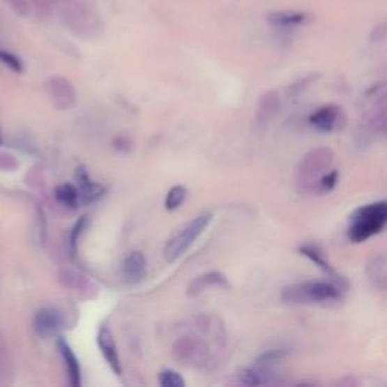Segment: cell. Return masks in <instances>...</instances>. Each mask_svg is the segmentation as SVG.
I'll return each mask as SVG.
<instances>
[{"label": "cell", "instance_id": "15", "mask_svg": "<svg viewBox=\"0 0 387 387\" xmlns=\"http://www.w3.org/2000/svg\"><path fill=\"white\" fill-rule=\"evenodd\" d=\"M58 349L62 356V360H64L70 386L79 387L82 384V371H80V363H79V358L75 354V351L67 344V340H64L62 337L58 339Z\"/></svg>", "mask_w": 387, "mask_h": 387}, {"label": "cell", "instance_id": "7", "mask_svg": "<svg viewBox=\"0 0 387 387\" xmlns=\"http://www.w3.org/2000/svg\"><path fill=\"white\" fill-rule=\"evenodd\" d=\"M206 357H208V348L195 337L179 339L173 347V358L182 366L204 362Z\"/></svg>", "mask_w": 387, "mask_h": 387}, {"label": "cell", "instance_id": "10", "mask_svg": "<svg viewBox=\"0 0 387 387\" xmlns=\"http://www.w3.org/2000/svg\"><path fill=\"white\" fill-rule=\"evenodd\" d=\"M121 274L124 282L130 286L139 284L146 278L147 262L141 251H132V253L128 255L121 266Z\"/></svg>", "mask_w": 387, "mask_h": 387}, {"label": "cell", "instance_id": "16", "mask_svg": "<svg viewBox=\"0 0 387 387\" xmlns=\"http://www.w3.org/2000/svg\"><path fill=\"white\" fill-rule=\"evenodd\" d=\"M215 286H229L226 275L218 271L206 273L200 277L194 278V280L189 283L188 289H186V295L189 296V298H195V296H199L203 292L208 291L209 287H215Z\"/></svg>", "mask_w": 387, "mask_h": 387}, {"label": "cell", "instance_id": "26", "mask_svg": "<svg viewBox=\"0 0 387 387\" xmlns=\"http://www.w3.org/2000/svg\"><path fill=\"white\" fill-rule=\"evenodd\" d=\"M59 280L64 286L73 287V289H84V287L88 284L86 277L73 271H64L59 275Z\"/></svg>", "mask_w": 387, "mask_h": 387}, {"label": "cell", "instance_id": "3", "mask_svg": "<svg viewBox=\"0 0 387 387\" xmlns=\"http://www.w3.org/2000/svg\"><path fill=\"white\" fill-rule=\"evenodd\" d=\"M345 289L335 282H304L287 286L282 292L286 304H318L342 298Z\"/></svg>", "mask_w": 387, "mask_h": 387}, {"label": "cell", "instance_id": "21", "mask_svg": "<svg viewBox=\"0 0 387 387\" xmlns=\"http://www.w3.org/2000/svg\"><path fill=\"white\" fill-rule=\"evenodd\" d=\"M337 183H339V171L331 169L327 174H324L317 183H314L312 194H319V195L328 194L337 186Z\"/></svg>", "mask_w": 387, "mask_h": 387}, {"label": "cell", "instance_id": "8", "mask_svg": "<svg viewBox=\"0 0 387 387\" xmlns=\"http://www.w3.org/2000/svg\"><path fill=\"white\" fill-rule=\"evenodd\" d=\"M62 326H64L62 314L58 310L50 308L38 310L33 318V330L43 339L56 336Z\"/></svg>", "mask_w": 387, "mask_h": 387}, {"label": "cell", "instance_id": "22", "mask_svg": "<svg viewBox=\"0 0 387 387\" xmlns=\"http://www.w3.org/2000/svg\"><path fill=\"white\" fill-rule=\"evenodd\" d=\"M287 356H289V353H287L286 349H268L264 354H260L256 358V365L273 367L274 365L280 363Z\"/></svg>", "mask_w": 387, "mask_h": 387}, {"label": "cell", "instance_id": "20", "mask_svg": "<svg viewBox=\"0 0 387 387\" xmlns=\"http://www.w3.org/2000/svg\"><path fill=\"white\" fill-rule=\"evenodd\" d=\"M55 195L62 204L68 206V208H76L77 203H80L79 188H76L75 185H70V183L59 185L55 189Z\"/></svg>", "mask_w": 387, "mask_h": 387}, {"label": "cell", "instance_id": "2", "mask_svg": "<svg viewBox=\"0 0 387 387\" xmlns=\"http://www.w3.org/2000/svg\"><path fill=\"white\" fill-rule=\"evenodd\" d=\"M387 226V200L365 204L351 215L348 238L349 241L360 244L378 233H381Z\"/></svg>", "mask_w": 387, "mask_h": 387}, {"label": "cell", "instance_id": "19", "mask_svg": "<svg viewBox=\"0 0 387 387\" xmlns=\"http://www.w3.org/2000/svg\"><path fill=\"white\" fill-rule=\"evenodd\" d=\"M11 377H13V365H11L10 351H8V345L3 335L0 333V386L10 383Z\"/></svg>", "mask_w": 387, "mask_h": 387}, {"label": "cell", "instance_id": "25", "mask_svg": "<svg viewBox=\"0 0 387 387\" xmlns=\"http://www.w3.org/2000/svg\"><path fill=\"white\" fill-rule=\"evenodd\" d=\"M318 77H319L318 75H309V76H304L298 80H295L294 84L287 86V96L292 97V98L301 96L305 91V89H309L312 86L313 82H317Z\"/></svg>", "mask_w": 387, "mask_h": 387}, {"label": "cell", "instance_id": "27", "mask_svg": "<svg viewBox=\"0 0 387 387\" xmlns=\"http://www.w3.org/2000/svg\"><path fill=\"white\" fill-rule=\"evenodd\" d=\"M86 222H88V217H82L75 224L73 230H71V235H70V253H71V257H73V259L76 257L77 242H79L80 235H82L85 227H86Z\"/></svg>", "mask_w": 387, "mask_h": 387}, {"label": "cell", "instance_id": "9", "mask_svg": "<svg viewBox=\"0 0 387 387\" xmlns=\"http://www.w3.org/2000/svg\"><path fill=\"white\" fill-rule=\"evenodd\" d=\"M298 251L304 257H308L309 260H312L314 265H318L321 271L326 273L328 275V278H331V282H335L336 284H339L340 287H344V289L347 291L348 282L345 280V277H342L336 271V269L333 268V265L327 260L326 255H324V251L317 244H303V245H300Z\"/></svg>", "mask_w": 387, "mask_h": 387}, {"label": "cell", "instance_id": "1", "mask_svg": "<svg viewBox=\"0 0 387 387\" xmlns=\"http://www.w3.org/2000/svg\"><path fill=\"white\" fill-rule=\"evenodd\" d=\"M336 155L330 147H317L305 153L296 167L295 183L301 194H312L314 183L335 167Z\"/></svg>", "mask_w": 387, "mask_h": 387}, {"label": "cell", "instance_id": "31", "mask_svg": "<svg viewBox=\"0 0 387 387\" xmlns=\"http://www.w3.org/2000/svg\"><path fill=\"white\" fill-rule=\"evenodd\" d=\"M336 386H345V387L358 386V380L354 377H345V378H342V380H337Z\"/></svg>", "mask_w": 387, "mask_h": 387}, {"label": "cell", "instance_id": "4", "mask_svg": "<svg viewBox=\"0 0 387 387\" xmlns=\"http://www.w3.org/2000/svg\"><path fill=\"white\" fill-rule=\"evenodd\" d=\"M211 221L212 213L206 212L195 217L191 222L185 224L182 229H179V232L168 239L167 245L164 247V257L167 262L173 264L182 257L194 245V242L203 235V232L208 229Z\"/></svg>", "mask_w": 387, "mask_h": 387}, {"label": "cell", "instance_id": "13", "mask_svg": "<svg viewBox=\"0 0 387 387\" xmlns=\"http://www.w3.org/2000/svg\"><path fill=\"white\" fill-rule=\"evenodd\" d=\"M76 182L80 194V203L82 204L96 203L105 195V188L93 182L91 177L88 176V171L85 169V167H79L76 169Z\"/></svg>", "mask_w": 387, "mask_h": 387}, {"label": "cell", "instance_id": "11", "mask_svg": "<svg viewBox=\"0 0 387 387\" xmlns=\"http://www.w3.org/2000/svg\"><path fill=\"white\" fill-rule=\"evenodd\" d=\"M97 344H98V348H100L107 365L111 366V369L116 375H121L123 371H121L119 351H116L115 339H114V335H112V331L109 330V327L103 326L100 330H98Z\"/></svg>", "mask_w": 387, "mask_h": 387}, {"label": "cell", "instance_id": "32", "mask_svg": "<svg viewBox=\"0 0 387 387\" xmlns=\"http://www.w3.org/2000/svg\"><path fill=\"white\" fill-rule=\"evenodd\" d=\"M0 144H2V135H0Z\"/></svg>", "mask_w": 387, "mask_h": 387}, {"label": "cell", "instance_id": "30", "mask_svg": "<svg viewBox=\"0 0 387 387\" xmlns=\"http://www.w3.org/2000/svg\"><path fill=\"white\" fill-rule=\"evenodd\" d=\"M369 41L371 43L387 41V20L374 26L371 33H369Z\"/></svg>", "mask_w": 387, "mask_h": 387}, {"label": "cell", "instance_id": "17", "mask_svg": "<svg viewBox=\"0 0 387 387\" xmlns=\"http://www.w3.org/2000/svg\"><path fill=\"white\" fill-rule=\"evenodd\" d=\"M369 282L377 289H387V260L383 256H374L366 265Z\"/></svg>", "mask_w": 387, "mask_h": 387}, {"label": "cell", "instance_id": "18", "mask_svg": "<svg viewBox=\"0 0 387 387\" xmlns=\"http://www.w3.org/2000/svg\"><path fill=\"white\" fill-rule=\"evenodd\" d=\"M268 22L278 26V28H295V26H301L309 22V15L305 13H296V11H280L273 13L268 15Z\"/></svg>", "mask_w": 387, "mask_h": 387}, {"label": "cell", "instance_id": "24", "mask_svg": "<svg viewBox=\"0 0 387 387\" xmlns=\"http://www.w3.org/2000/svg\"><path fill=\"white\" fill-rule=\"evenodd\" d=\"M186 194L188 191L183 186H173L168 191L167 194V199H165V209L167 211H176L180 208V204H182L186 199Z\"/></svg>", "mask_w": 387, "mask_h": 387}, {"label": "cell", "instance_id": "6", "mask_svg": "<svg viewBox=\"0 0 387 387\" xmlns=\"http://www.w3.org/2000/svg\"><path fill=\"white\" fill-rule=\"evenodd\" d=\"M46 91L58 109H70L76 103V89L68 79L53 76L46 82Z\"/></svg>", "mask_w": 387, "mask_h": 387}, {"label": "cell", "instance_id": "29", "mask_svg": "<svg viewBox=\"0 0 387 387\" xmlns=\"http://www.w3.org/2000/svg\"><path fill=\"white\" fill-rule=\"evenodd\" d=\"M0 61H2L6 67H10L13 71H15V73H22L23 71V64L20 58H17L11 52L0 50Z\"/></svg>", "mask_w": 387, "mask_h": 387}, {"label": "cell", "instance_id": "14", "mask_svg": "<svg viewBox=\"0 0 387 387\" xmlns=\"http://www.w3.org/2000/svg\"><path fill=\"white\" fill-rule=\"evenodd\" d=\"M239 378L242 384L247 386H271L280 383L277 372L273 367L255 365L253 367H247L244 371H241Z\"/></svg>", "mask_w": 387, "mask_h": 387}, {"label": "cell", "instance_id": "28", "mask_svg": "<svg viewBox=\"0 0 387 387\" xmlns=\"http://www.w3.org/2000/svg\"><path fill=\"white\" fill-rule=\"evenodd\" d=\"M159 384L162 387H185V380L174 371H164L159 374Z\"/></svg>", "mask_w": 387, "mask_h": 387}, {"label": "cell", "instance_id": "23", "mask_svg": "<svg viewBox=\"0 0 387 387\" xmlns=\"http://www.w3.org/2000/svg\"><path fill=\"white\" fill-rule=\"evenodd\" d=\"M367 128L372 133L383 135L387 138V103L383 105L381 109L372 116Z\"/></svg>", "mask_w": 387, "mask_h": 387}, {"label": "cell", "instance_id": "5", "mask_svg": "<svg viewBox=\"0 0 387 387\" xmlns=\"http://www.w3.org/2000/svg\"><path fill=\"white\" fill-rule=\"evenodd\" d=\"M309 121L317 130L324 133H331L344 128L345 114L342 111L340 106L330 103V105H324L318 111H314L310 115Z\"/></svg>", "mask_w": 387, "mask_h": 387}, {"label": "cell", "instance_id": "12", "mask_svg": "<svg viewBox=\"0 0 387 387\" xmlns=\"http://www.w3.org/2000/svg\"><path fill=\"white\" fill-rule=\"evenodd\" d=\"M282 100L280 94L275 89L265 91L259 98L257 109H256V121L259 126H266L274 120V116L280 111Z\"/></svg>", "mask_w": 387, "mask_h": 387}]
</instances>
